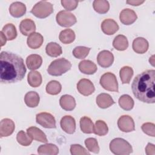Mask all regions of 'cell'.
<instances>
[{
	"instance_id": "1",
	"label": "cell",
	"mask_w": 155,
	"mask_h": 155,
	"mask_svg": "<svg viewBox=\"0 0 155 155\" xmlns=\"http://www.w3.org/2000/svg\"><path fill=\"white\" fill-rule=\"evenodd\" d=\"M0 81L2 84L21 81L27 71L23 59L8 51H2L0 54Z\"/></svg>"
},
{
	"instance_id": "2",
	"label": "cell",
	"mask_w": 155,
	"mask_h": 155,
	"mask_svg": "<svg viewBox=\"0 0 155 155\" xmlns=\"http://www.w3.org/2000/svg\"><path fill=\"white\" fill-rule=\"evenodd\" d=\"M154 82V70H147L137 74L131 84L134 96L143 102L154 104L155 102Z\"/></svg>"
},
{
	"instance_id": "3",
	"label": "cell",
	"mask_w": 155,
	"mask_h": 155,
	"mask_svg": "<svg viewBox=\"0 0 155 155\" xmlns=\"http://www.w3.org/2000/svg\"><path fill=\"white\" fill-rule=\"evenodd\" d=\"M71 67V64L69 61L63 58H59L51 62L47 68V72L51 76H61L70 70Z\"/></svg>"
},
{
	"instance_id": "4",
	"label": "cell",
	"mask_w": 155,
	"mask_h": 155,
	"mask_svg": "<svg viewBox=\"0 0 155 155\" xmlns=\"http://www.w3.org/2000/svg\"><path fill=\"white\" fill-rule=\"evenodd\" d=\"M110 150L116 155H128L133 152L131 145L126 140L117 137L110 143Z\"/></svg>"
},
{
	"instance_id": "5",
	"label": "cell",
	"mask_w": 155,
	"mask_h": 155,
	"mask_svg": "<svg viewBox=\"0 0 155 155\" xmlns=\"http://www.w3.org/2000/svg\"><path fill=\"white\" fill-rule=\"evenodd\" d=\"M30 12L38 18H45L53 12V6L49 2L39 1L33 6Z\"/></svg>"
},
{
	"instance_id": "6",
	"label": "cell",
	"mask_w": 155,
	"mask_h": 155,
	"mask_svg": "<svg viewBox=\"0 0 155 155\" xmlns=\"http://www.w3.org/2000/svg\"><path fill=\"white\" fill-rule=\"evenodd\" d=\"M100 84L105 90L110 91L118 92V83L116 76L110 72L102 75L100 79Z\"/></svg>"
},
{
	"instance_id": "7",
	"label": "cell",
	"mask_w": 155,
	"mask_h": 155,
	"mask_svg": "<svg viewBox=\"0 0 155 155\" xmlns=\"http://www.w3.org/2000/svg\"><path fill=\"white\" fill-rule=\"evenodd\" d=\"M56 20L60 26L64 27H71L77 22L76 16L67 10H62L58 12L56 16Z\"/></svg>"
},
{
	"instance_id": "8",
	"label": "cell",
	"mask_w": 155,
	"mask_h": 155,
	"mask_svg": "<svg viewBox=\"0 0 155 155\" xmlns=\"http://www.w3.org/2000/svg\"><path fill=\"white\" fill-rule=\"evenodd\" d=\"M36 122L45 128H56V120L54 116L47 112H42L36 114Z\"/></svg>"
},
{
	"instance_id": "9",
	"label": "cell",
	"mask_w": 155,
	"mask_h": 155,
	"mask_svg": "<svg viewBox=\"0 0 155 155\" xmlns=\"http://www.w3.org/2000/svg\"><path fill=\"white\" fill-rule=\"evenodd\" d=\"M117 126L123 132L128 133L134 130L135 126L133 118L128 115L120 116L117 120Z\"/></svg>"
},
{
	"instance_id": "10",
	"label": "cell",
	"mask_w": 155,
	"mask_h": 155,
	"mask_svg": "<svg viewBox=\"0 0 155 155\" xmlns=\"http://www.w3.org/2000/svg\"><path fill=\"white\" fill-rule=\"evenodd\" d=\"M97 61L101 67L103 68H108L113 64L114 56L113 53L108 50H102L98 53Z\"/></svg>"
},
{
	"instance_id": "11",
	"label": "cell",
	"mask_w": 155,
	"mask_h": 155,
	"mask_svg": "<svg viewBox=\"0 0 155 155\" xmlns=\"http://www.w3.org/2000/svg\"><path fill=\"white\" fill-rule=\"evenodd\" d=\"M77 89L79 93L87 96L91 94L95 90L92 82L88 79H82L77 84Z\"/></svg>"
},
{
	"instance_id": "12",
	"label": "cell",
	"mask_w": 155,
	"mask_h": 155,
	"mask_svg": "<svg viewBox=\"0 0 155 155\" xmlns=\"http://www.w3.org/2000/svg\"><path fill=\"white\" fill-rule=\"evenodd\" d=\"M15 128L14 122L8 118H5L1 120L0 123V136L7 137L11 135Z\"/></svg>"
},
{
	"instance_id": "13",
	"label": "cell",
	"mask_w": 155,
	"mask_h": 155,
	"mask_svg": "<svg viewBox=\"0 0 155 155\" xmlns=\"http://www.w3.org/2000/svg\"><path fill=\"white\" fill-rule=\"evenodd\" d=\"M61 128L68 134H73L76 130V121L74 117L71 116L66 115L62 117L60 121Z\"/></svg>"
},
{
	"instance_id": "14",
	"label": "cell",
	"mask_w": 155,
	"mask_h": 155,
	"mask_svg": "<svg viewBox=\"0 0 155 155\" xmlns=\"http://www.w3.org/2000/svg\"><path fill=\"white\" fill-rule=\"evenodd\" d=\"M137 16L135 12L130 8L122 10L119 15V19L124 25H131L137 19Z\"/></svg>"
},
{
	"instance_id": "15",
	"label": "cell",
	"mask_w": 155,
	"mask_h": 155,
	"mask_svg": "<svg viewBox=\"0 0 155 155\" xmlns=\"http://www.w3.org/2000/svg\"><path fill=\"white\" fill-rule=\"evenodd\" d=\"M101 27L103 33L107 35H112L119 30L118 24L112 19H104L102 22Z\"/></svg>"
},
{
	"instance_id": "16",
	"label": "cell",
	"mask_w": 155,
	"mask_h": 155,
	"mask_svg": "<svg viewBox=\"0 0 155 155\" xmlns=\"http://www.w3.org/2000/svg\"><path fill=\"white\" fill-rule=\"evenodd\" d=\"M149 44L147 40L142 37H138L133 40L132 47L133 50L138 54H143L148 49Z\"/></svg>"
},
{
	"instance_id": "17",
	"label": "cell",
	"mask_w": 155,
	"mask_h": 155,
	"mask_svg": "<svg viewBox=\"0 0 155 155\" xmlns=\"http://www.w3.org/2000/svg\"><path fill=\"white\" fill-rule=\"evenodd\" d=\"M20 32L24 36H29L36 30V25L30 19H25L21 21L19 24Z\"/></svg>"
},
{
	"instance_id": "18",
	"label": "cell",
	"mask_w": 155,
	"mask_h": 155,
	"mask_svg": "<svg viewBox=\"0 0 155 155\" xmlns=\"http://www.w3.org/2000/svg\"><path fill=\"white\" fill-rule=\"evenodd\" d=\"M10 14L14 18H20L26 12V6L21 2H14L9 7Z\"/></svg>"
},
{
	"instance_id": "19",
	"label": "cell",
	"mask_w": 155,
	"mask_h": 155,
	"mask_svg": "<svg viewBox=\"0 0 155 155\" xmlns=\"http://www.w3.org/2000/svg\"><path fill=\"white\" fill-rule=\"evenodd\" d=\"M43 41V36L39 33L34 32L28 36L27 43L30 48L37 49L42 45Z\"/></svg>"
},
{
	"instance_id": "20",
	"label": "cell",
	"mask_w": 155,
	"mask_h": 155,
	"mask_svg": "<svg viewBox=\"0 0 155 155\" xmlns=\"http://www.w3.org/2000/svg\"><path fill=\"white\" fill-rule=\"evenodd\" d=\"M27 134L34 140L47 143V138L45 134L39 128L36 127H30L27 129Z\"/></svg>"
},
{
	"instance_id": "21",
	"label": "cell",
	"mask_w": 155,
	"mask_h": 155,
	"mask_svg": "<svg viewBox=\"0 0 155 155\" xmlns=\"http://www.w3.org/2000/svg\"><path fill=\"white\" fill-rule=\"evenodd\" d=\"M96 104L101 108H107L113 105L115 102L111 96L107 93H101L96 99Z\"/></svg>"
},
{
	"instance_id": "22",
	"label": "cell",
	"mask_w": 155,
	"mask_h": 155,
	"mask_svg": "<svg viewBox=\"0 0 155 155\" xmlns=\"http://www.w3.org/2000/svg\"><path fill=\"white\" fill-rule=\"evenodd\" d=\"M59 104L63 110L65 111H72L76 107V101L72 96L64 94L61 97Z\"/></svg>"
},
{
	"instance_id": "23",
	"label": "cell",
	"mask_w": 155,
	"mask_h": 155,
	"mask_svg": "<svg viewBox=\"0 0 155 155\" xmlns=\"http://www.w3.org/2000/svg\"><path fill=\"white\" fill-rule=\"evenodd\" d=\"M26 65L28 69L35 70L39 68L42 63V57L37 54H32L26 58Z\"/></svg>"
},
{
	"instance_id": "24",
	"label": "cell",
	"mask_w": 155,
	"mask_h": 155,
	"mask_svg": "<svg viewBox=\"0 0 155 155\" xmlns=\"http://www.w3.org/2000/svg\"><path fill=\"white\" fill-rule=\"evenodd\" d=\"M79 70L86 74H93L97 70L96 65L90 60H83L79 64Z\"/></svg>"
},
{
	"instance_id": "25",
	"label": "cell",
	"mask_w": 155,
	"mask_h": 155,
	"mask_svg": "<svg viewBox=\"0 0 155 155\" xmlns=\"http://www.w3.org/2000/svg\"><path fill=\"white\" fill-rule=\"evenodd\" d=\"M39 101L40 97L38 93L33 91L27 93L24 97V102L25 104L30 108L37 107L39 103Z\"/></svg>"
},
{
	"instance_id": "26",
	"label": "cell",
	"mask_w": 155,
	"mask_h": 155,
	"mask_svg": "<svg viewBox=\"0 0 155 155\" xmlns=\"http://www.w3.org/2000/svg\"><path fill=\"white\" fill-rule=\"evenodd\" d=\"M39 154L56 155L59 153L58 147L53 143H46L40 145L38 148Z\"/></svg>"
},
{
	"instance_id": "27",
	"label": "cell",
	"mask_w": 155,
	"mask_h": 155,
	"mask_svg": "<svg viewBox=\"0 0 155 155\" xmlns=\"http://www.w3.org/2000/svg\"><path fill=\"white\" fill-rule=\"evenodd\" d=\"M113 47L119 50H125L128 47V41L125 36L122 35H119L116 36L113 41Z\"/></svg>"
},
{
	"instance_id": "28",
	"label": "cell",
	"mask_w": 155,
	"mask_h": 155,
	"mask_svg": "<svg viewBox=\"0 0 155 155\" xmlns=\"http://www.w3.org/2000/svg\"><path fill=\"white\" fill-rule=\"evenodd\" d=\"M59 39L63 44H69L74 41L75 33L74 31L70 28L65 29L60 32Z\"/></svg>"
},
{
	"instance_id": "29",
	"label": "cell",
	"mask_w": 155,
	"mask_h": 155,
	"mask_svg": "<svg viewBox=\"0 0 155 155\" xmlns=\"http://www.w3.org/2000/svg\"><path fill=\"white\" fill-rule=\"evenodd\" d=\"M27 81L28 84L32 87H38L42 83V76L41 73L37 71L33 70L28 73L27 76Z\"/></svg>"
},
{
	"instance_id": "30",
	"label": "cell",
	"mask_w": 155,
	"mask_h": 155,
	"mask_svg": "<svg viewBox=\"0 0 155 155\" xmlns=\"http://www.w3.org/2000/svg\"><path fill=\"white\" fill-rule=\"evenodd\" d=\"M45 51L47 55L51 57H58L62 53L61 45L53 42H51L46 45Z\"/></svg>"
},
{
	"instance_id": "31",
	"label": "cell",
	"mask_w": 155,
	"mask_h": 155,
	"mask_svg": "<svg viewBox=\"0 0 155 155\" xmlns=\"http://www.w3.org/2000/svg\"><path fill=\"white\" fill-rule=\"evenodd\" d=\"M80 128L83 133L91 134L93 133L94 125L90 117L84 116L80 119Z\"/></svg>"
},
{
	"instance_id": "32",
	"label": "cell",
	"mask_w": 155,
	"mask_h": 155,
	"mask_svg": "<svg viewBox=\"0 0 155 155\" xmlns=\"http://www.w3.org/2000/svg\"><path fill=\"white\" fill-rule=\"evenodd\" d=\"M120 107L126 111H130L133 109L134 107V101L132 97L128 94L122 95L118 101Z\"/></svg>"
},
{
	"instance_id": "33",
	"label": "cell",
	"mask_w": 155,
	"mask_h": 155,
	"mask_svg": "<svg viewBox=\"0 0 155 155\" xmlns=\"http://www.w3.org/2000/svg\"><path fill=\"white\" fill-rule=\"evenodd\" d=\"M4 36H5L7 40L12 41L15 39L17 36V31L16 27L11 23L5 24L1 31Z\"/></svg>"
},
{
	"instance_id": "34",
	"label": "cell",
	"mask_w": 155,
	"mask_h": 155,
	"mask_svg": "<svg viewBox=\"0 0 155 155\" xmlns=\"http://www.w3.org/2000/svg\"><path fill=\"white\" fill-rule=\"evenodd\" d=\"M133 70L129 66H124L119 71V76L122 84H129L133 76Z\"/></svg>"
},
{
	"instance_id": "35",
	"label": "cell",
	"mask_w": 155,
	"mask_h": 155,
	"mask_svg": "<svg viewBox=\"0 0 155 155\" xmlns=\"http://www.w3.org/2000/svg\"><path fill=\"white\" fill-rule=\"evenodd\" d=\"M94 10L98 13L105 14L109 10L110 4L105 0H95L93 2Z\"/></svg>"
},
{
	"instance_id": "36",
	"label": "cell",
	"mask_w": 155,
	"mask_h": 155,
	"mask_svg": "<svg viewBox=\"0 0 155 155\" xmlns=\"http://www.w3.org/2000/svg\"><path fill=\"white\" fill-rule=\"evenodd\" d=\"M108 128L107 124L101 120H98L96 122L94 125L93 133L98 136H105L108 133Z\"/></svg>"
},
{
	"instance_id": "37",
	"label": "cell",
	"mask_w": 155,
	"mask_h": 155,
	"mask_svg": "<svg viewBox=\"0 0 155 155\" xmlns=\"http://www.w3.org/2000/svg\"><path fill=\"white\" fill-rule=\"evenodd\" d=\"M62 89L61 84L57 81H51L46 85V91L51 95L58 94Z\"/></svg>"
},
{
	"instance_id": "38",
	"label": "cell",
	"mask_w": 155,
	"mask_h": 155,
	"mask_svg": "<svg viewBox=\"0 0 155 155\" xmlns=\"http://www.w3.org/2000/svg\"><path fill=\"white\" fill-rule=\"evenodd\" d=\"M16 140L22 146H28L32 142L33 139L24 131H19L16 135Z\"/></svg>"
},
{
	"instance_id": "39",
	"label": "cell",
	"mask_w": 155,
	"mask_h": 155,
	"mask_svg": "<svg viewBox=\"0 0 155 155\" xmlns=\"http://www.w3.org/2000/svg\"><path fill=\"white\" fill-rule=\"evenodd\" d=\"M90 48L84 46H78L73 50V56L78 59H84L89 53Z\"/></svg>"
},
{
	"instance_id": "40",
	"label": "cell",
	"mask_w": 155,
	"mask_h": 155,
	"mask_svg": "<svg viewBox=\"0 0 155 155\" xmlns=\"http://www.w3.org/2000/svg\"><path fill=\"white\" fill-rule=\"evenodd\" d=\"M85 145L88 150L94 153H98L99 152V147L97 140L93 137H89L85 139Z\"/></svg>"
},
{
	"instance_id": "41",
	"label": "cell",
	"mask_w": 155,
	"mask_h": 155,
	"mask_svg": "<svg viewBox=\"0 0 155 155\" xmlns=\"http://www.w3.org/2000/svg\"><path fill=\"white\" fill-rule=\"evenodd\" d=\"M70 153L72 155H82V154H90L82 146L79 144H73L70 147Z\"/></svg>"
},
{
	"instance_id": "42",
	"label": "cell",
	"mask_w": 155,
	"mask_h": 155,
	"mask_svg": "<svg viewBox=\"0 0 155 155\" xmlns=\"http://www.w3.org/2000/svg\"><path fill=\"white\" fill-rule=\"evenodd\" d=\"M142 130L145 134L148 136L154 137L155 136V125L153 123L146 122L142 124L141 127Z\"/></svg>"
},
{
	"instance_id": "43",
	"label": "cell",
	"mask_w": 155,
	"mask_h": 155,
	"mask_svg": "<svg viewBox=\"0 0 155 155\" xmlns=\"http://www.w3.org/2000/svg\"><path fill=\"white\" fill-rule=\"evenodd\" d=\"M61 2L62 7L67 10V11L74 10L78 5V1L76 0H62Z\"/></svg>"
},
{
	"instance_id": "44",
	"label": "cell",
	"mask_w": 155,
	"mask_h": 155,
	"mask_svg": "<svg viewBox=\"0 0 155 155\" xmlns=\"http://www.w3.org/2000/svg\"><path fill=\"white\" fill-rule=\"evenodd\" d=\"M145 153L147 155H154L155 154V147L154 145L151 143H148L145 147Z\"/></svg>"
},
{
	"instance_id": "45",
	"label": "cell",
	"mask_w": 155,
	"mask_h": 155,
	"mask_svg": "<svg viewBox=\"0 0 155 155\" xmlns=\"http://www.w3.org/2000/svg\"><path fill=\"white\" fill-rule=\"evenodd\" d=\"M145 1L142 0H128L126 1V2L130 5H133V6H138L143 3Z\"/></svg>"
},
{
	"instance_id": "46",
	"label": "cell",
	"mask_w": 155,
	"mask_h": 155,
	"mask_svg": "<svg viewBox=\"0 0 155 155\" xmlns=\"http://www.w3.org/2000/svg\"><path fill=\"white\" fill-rule=\"evenodd\" d=\"M0 34H1V46H3L6 43V41H7V39L5 38V36H4V35L3 34V33L2 31L0 32Z\"/></svg>"
},
{
	"instance_id": "47",
	"label": "cell",
	"mask_w": 155,
	"mask_h": 155,
	"mask_svg": "<svg viewBox=\"0 0 155 155\" xmlns=\"http://www.w3.org/2000/svg\"><path fill=\"white\" fill-rule=\"evenodd\" d=\"M149 62L150 63L153 65V66H154V56L153 55L151 56L150 59H149Z\"/></svg>"
}]
</instances>
